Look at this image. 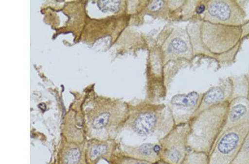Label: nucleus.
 I'll return each mask as SVG.
<instances>
[{
    "label": "nucleus",
    "instance_id": "obj_1",
    "mask_svg": "<svg viewBox=\"0 0 249 164\" xmlns=\"http://www.w3.org/2000/svg\"><path fill=\"white\" fill-rule=\"evenodd\" d=\"M194 49V55H202L230 66L235 63L248 39L242 26H230L198 20L187 28Z\"/></svg>",
    "mask_w": 249,
    "mask_h": 164
},
{
    "label": "nucleus",
    "instance_id": "obj_2",
    "mask_svg": "<svg viewBox=\"0 0 249 164\" xmlns=\"http://www.w3.org/2000/svg\"><path fill=\"white\" fill-rule=\"evenodd\" d=\"M175 126L168 105L144 100L130 106L124 129L141 137L155 136L159 140L169 133Z\"/></svg>",
    "mask_w": 249,
    "mask_h": 164
},
{
    "label": "nucleus",
    "instance_id": "obj_3",
    "mask_svg": "<svg viewBox=\"0 0 249 164\" xmlns=\"http://www.w3.org/2000/svg\"><path fill=\"white\" fill-rule=\"evenodd\" d=\"M229 102L209 108L193 117L189 124L188 150L210 155L226 125Z\"/></svg>",
    "mask_w": 249,
    "mask_h": 164
},
{
    "label": "nucleus",
    "instance_id": "obj_4",
    "mask_svg": "<svg viewBox=\"0 0 249 164\" xmlns=\"http://www.w3.org/2000/svg\"><path fill=\"white\" fill-rule=\"evenodd\" d=\"M249 130V123H247L223 131L209 155L210 164L233 163Z\"/></svg>",
    "mask_w": 249,
    "mask_h": 164
},
{
    "label": "nucleus",
    "instance_id": "obj_5",
    "mask_svg": "<svg viewBox=\"0 0 249 164\" xmlns=\"http://www.w3.org/2000/svg\"><path fill=\"white\" fill-rule=\"evenodd\" d=\"M201 20L216 25L230 26H242L248 21L242 4L239 1L230 0L207 1V10Z\"/></svg>",
    "mask_w": 249,
    "mask_h": 164
},
{
    "label": "nucleus",
    "instance_id": "obj_6",
    "mask_svg": "<svg viewBox=\"0 0 249 164\" xmlns=\"http://www.w3.org/2000/svg\"><path fill=\"white\" fill-rule=\"evenodd\" d=\"M189 123L175 126L164 137L158 140L160 161L168 164H181L188 151Z\"/></svg>",
    "mask_w": 249,
    "mask_h": 164
},
{
    "label": "nucleus",
    "instance_id": "obj_7",
    "mask_svg": "<svg viewBox=\"0 0 249 164\" xmlns=\"http://www.w3.org/2000/svg\"><path fill=\"white\" fill-rule=\"evenodd\" d=\"M161 49L165 62L178 59L192 61L194 51L187 29L181 28L171 31L162 44Z\"/></svg>",
    "mask_w": 249,
    "mask_h": 164
},
{
    "label": "nucleus",
    "instance_id": "obj_8",
    "mask_svg": "<svg viewBox=\"0 0 249 164\" xmlns=\"http://www.w3.org/2000/svg\"><path fill=\"white\" fill-rule=\"evenodd\" d=\"M204 93L193 91L188 94H178L173 97L169 105L175 125L190 122L198 111Z\"/></svg>",
    "mask_w": 249,
    "mask_h": 164
},
{
    "label": "nucleus",
    "instance_id": "obj_9",
    "mask_svg": "<svg viewBox=\"0 0 249 164\" xmlns=\"http://www.w3.org/2000/svg\"><path fill=\"white\" fill-rule=\"evenodd\" d=\"M234 84L233 79L229 77L223 79L218 86L209 89L204 95L199 109L195 115L209 108L229 102L233 97Z\"/></svg>",
    "mask_w": 249,
    "mask_h": 164
},
{
    "label": "nucleus",
    "instance_id": "obj_10",
    "mask_svg": "<svg viewBox=\"0 0 249 164\" xmlns=\"http://www.w3.org/2000/svg\"><path fill=\"white\" fill-rule=\"evenodd\" d=\"M247 123H249V100L243 96L232 98L229 101L226 123L223 131Z\"/></svg>",
    "mask_w": 249,
    "mask_h": 164
},
{
    "label": "nucleus",
    "instance_id": "obj_11",
    "mask_svg": "<svg viewBox=\"0 0 249 164\" xmlns=\"http://www.w3.org/2000/svg\"><path fill=\"white\" fill-rule=\"evenodd\" d=\"M124 153L130 157L152 164L160 161V148L158 142L144 143L138 146L123 145Z\"/></svg>",
    "mask_w": 249,
    "mask_h": 164
},
{
    "label": "nucleus",
    "instance_id": "obj_12",
    "mask_svg": "<svg viewBox=\"0 0 249 164\" xmlns=\"http://www.w3.org/2000/svg\"><path fill=\"white\" fill-rule=\"evenodd\" d=\"M114 147L113 141H96L90 148L89 157L90 161L95 163L102 158L109 159Z\"/></svg>",
    "mask_w": 249,
    "mask_h": 164
},
{
    "label": "nucleus",
    "instance_id": "obj_13",
    "mask_svg": "<svg viewBox=\"0 0 249 164\" xmlns=\"http://www.w3.org/2000/svg\"><path fill=\"white\" fill-rule=\"evenodd\" d=\"M181 164H210V158L208 154L203 152L188 150Z\"/></svg>",
    "mask_w": 249,
    "mask_h": 164
},
{
    "label": "nucleus",
    "instance_id": "obj_14",
    "mask_svg": "<svg viewBox=\"0 0 249 164\" xmlns=\"http://www.w3.org/2000/svg\"><path fill=\"white\" fill-rule=\"evenodd\" d=\"M167 3V2L164 1H151L148 2L145 9H144V13L147 15L162 16L166 9Z\"/></svg>",
    "mask_w": 249,
    "mask_h": 164
},
{
    "label": "nucleus",
    "instance_id": "obj_15",
    "mask_svg": "<svg viewBox=\"0 0 249 164\" xmlns=\"http://www.w3.org/2000/svg\"><path fill=\"white\" fill-rule=\"evenodd\" d=\"M232 164H249V130L244 140L242 149Z\"/></svg>",
    "mask_w": 249,
    "mask_h": 164
},
{
    "label": "nucleus",
    "instance_id": "obj_16",
    "mask_svg": "<svg viewBox=\"0 0 249 164\" xmlns=\"http://www.w3.org/2000/svg\"><path fill=\"white\" fill-rule=\"evenodd\" d=\"M114 164H154L130 157L124 153L119 155Z\"/></svg>",
    "mask_w": 249,
    "mask_h": 164
},
{
    "label": "nucleus",
    "instance_id": "obj_17",
    "mask_svg": "<svg viewBox=\"0 0 249 164\" xmlns=\"http://www.w3.org/2000/svg\"><path fill=\"white\" fill-rule=\"evenodd\" d=\"M120 3L121 2L120 1H99L98 5L99 9L106 13V12L118 11Z\"/></svg>",
    "mask_w": 249,
    "mask_h": 164
},
{
    "label": "nucleus",
    "instance_id": "obj_18",
    "mask_svg": "<svg viewBox=\"0 0 249 164\" xmlns=\"http://www.w3.org/2000/svg\"><path fill=\"white\" fill-rule=\"evenodd\" d=\"M81 158V153L77 148H73L69 151L64 158L67 164H78Z\"/></svg>",
    "mask_w": 249,
    "mask_h": 164
},
{
    "label": "nucleus",
    "instance_id": "obj_19",
    "mask_svg": "<svg viewBox=\"0 0 249 164\" xmlns=\"http://www.w3.org/2000/svg\"><path fill=\"white\" fill-rule=\"evenodd\" d=\"M245 78H246L247 79V81L249 83V68H248V73L246 74V75L244 76Z\"/></svg>",
    "mask_w": 249,
    "mask_h": 164
},
{
    "label": "nucleus",
    "instance_id": "obj_20",
    "mask_svg": "<svg viewBox=\"0 0 249 164\" xmlns=\"http://www.w3.org/2000/svg\"><path fill=\"white\" fill-rule=\"evenodd\" d=\"M154 164H168L165 162H164L162 161H160L158 162H157L156 163Z\"/></svg>",
    "mask_w": 249,
    "mask_h": 164
},
{
    "label": "nucleus",
    "instance_id": "obj_21",
    "mask_svg": "<svg viewBox=\"0 0 249 164\" xmlns=\"http://www.w3.org/2000/svg\"><path fill=\"white\" fill-rule=\"evenodd\" d=\"M247 98H248V99L249 100V89L248 92Z\"/></svg>",
    "mask_w": 249,
    "mask_h": 164
},
{
    "label": "nucleus",
    "instance_id": "obj_22",
    "mask_svg": "<svg viewBox=\"0 0 249 164\" xmlns=\"http://www.w3.org/2000/svg\"></svg>",
    "mask_w": 249,
    "mask_h": 164
}]
</instances>
